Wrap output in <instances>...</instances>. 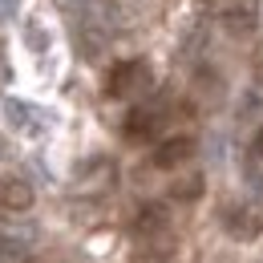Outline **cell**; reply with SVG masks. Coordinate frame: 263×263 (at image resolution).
Returning <instances> with one entry per match:
<instances>
[{
	"label": "cell",
	"mask_w": 263,
	"mask_h": 263,
	"mask_svg": "<svg viewBox=\"0 0 263 263\" xmlns=\"http://www.w3.org/2000/svg\"><path fill=\"white\" fill-rule=\"evenodd\" d=\"M36 239H41L36 223L21 219V211H8V206L0 211V263H25Z\"/></svg>",
	"instance_id": "obj_1"
},
{
	"label": "cell",
	"mask_w": 263,
	"mask_h": 263,
	"mask_svg": "<svg viewBox=\"0 0 263 263\" xmlns=\"http://www.w3.org/2000/svg\"><path fill=\"white\" fill-rule=\"evenodd\" d=\"M154 85V73L146 61H118L105 77V93L109 98H138Z\"/></svg>",
	"instance_id": "obj_2"
},
{
	"label": "cell",
	"mask_w": 263,
	"mask_h": 263,
	"mask_svg": "<svg viewBox=\"0 0 263 263\" xmlns=\"http://www.w3.org/2000/svg\"><path fill=\"white\" fill-rule=\"evenodd\" d=\"M114 182H118V166L109 158H89V162L77 166V174H73V195L101 198V195L114 191Z\"/></svg>",
	"instance_id": "obj_3"
},
{
	"label": "cell",
	"mask_w": 263,
	"mask_h": 263,
	"mask_svg": "<svg viewBox=\"0 0 263 263\" xmlns=\"http://www.w3.org/2000/svg\"><path fill=\"white\" fill-rule=\"evenodd\" d=\"M162 109H154V105H138L130 118H126V126H122V134L130 138V142H150L154 134L162 130Z\"/></svg>",
	"instance_id": "obj_4"
},
{
	"label": "cell",
	"mask_w": 263,
	"mask_h": 263,
	"mask_svg": "<svg viewBox=\"0 0 263 263\" xmlns=\"http://www.w3.org/2000/svg\"><path fill=\"white\" fill-rule=\"evenodd\" d=\"M195 154V138H186V134H178V138H166L162 146L150 154V162L158 166V170H174L178 162H186Z\"/></svg>",
	"instance_id": "obj_5"
},
{
	"label": "cell",
	"mask_w": 263,
	"mask_h": 263,
	"mask_svg": "<svg viewBox=\"0 0 263 263\" xmlns=\"http://www.w3.org/2000/svg\"><path fill=\"white\" fill-rule=\"evenodd\" d=\"M255 206H223V227L235 235V239H255L263 227V219H251Z\"/></svg>",
	"instance_id": "obj_6"
},
{
	"label": "cell",
	"mask_w": 263,
	"mask_h": 263,
	"mask_svg": "<svg viewBox=\"0 0 263 263\" xmlns=\"http://www.w3.org/2000/svg\"><path fill=\"white\" fill-rule=\"evenodd\" d=\"M109 36L105 29H98V25H77V53L85 57V61H98L101 53L109 49Z\"/></svg>",
	"instance_id": "obj_7"
},
{
	"label": "cell",
	"mask_w": 263,
	"mask_h": 263,
	"mask_svg": "<svg viewBox=\"0 0 263 263\" xmlns=\"http://www.w3.org/2000/svg\"><path fill=\"white\" fill-rule=\"evenodd\" d=\"M0 206L8 211H29L33 206V186L25 178H4L0 182Z\"/></svg>",
	"instance_id": "obj_8"
},
{
	"label": "cell",
	"mask_w": 263,
	"mask_h": 263,
	"mask_svg": "<svg viewBox=\"0 0 263 263\" xmlns=\"http://www.w3.org/2000/svg\"><path fill=\"white\" fill-rule=\"evenodd\" d=\"M4 114H8V122H12L16 130H25V134H41V122H33V118H36L33 105H25V101H4Z\"/></svg>",
	"instance_id": "obj_9"
},
{
	"label": "cell",
	"mask_w": 263,
	"mask_h": 263,
	"mask_svg": "<svg viewBox=\"0 0 263 263\" xmlns=\"http://www.w3.org/2000/svg\"><path fill=\"white\" fill-rule=\"evenodd\" d=\"M243 8H251V4H247V0H202V12H206L211 21H219V25L231 21L235 12H243Z\"/></svg>",
	"instance_id": "obj_10"
},
{
	"label": "cell",
	"mask_w": 263,
	"mask_h": 263,
	"mask_svg": "<svg viewBox=\"0 0 263 263\" xmlns=\"http://www.w3.org/2000/svg\"><path fill=\"white\" fill-rule=\"evenodd\" d=\"M223 29H227L231 36H247L251 29H255V8H243V12H235L231 21H223Z\"/></svg>",
	"instance_id": "obj_11"
},
{
	"label": "cell",
	"mask_w": 263,
	"mask_h": 263,
	"mask_svg": "<svg viewBox=\"0 0 263 263\" xmlns=\"http://www.w3.org/2000/svg\"><path fill=\"white\" fill-rule=\"evenodd\" d=\"M198 191H202V178H186V182L174 186V195H178V198H195Z\"/></svg>",
	"instance_id": "obj_12"
},
{
	"label": "cell",
	"mask_w": 263,
	"mask_h": 263,
	"mask_svg": "<svg viewBox=\"0 0 263 263\" xmlns=\"http://www.w3.org/2000/svg\"><path fill=\"white\" fill-rule=\"evenodd\" d=\"M57 8H65L69 16H77V12L85 8V0H57Z\"/></svg>",
	"instance_id": "obj_13"
},
{
	"label": "cell",
	"mask_w": 263,
	"mask_h": 263,
	"mask_svg": "<svg viewBox=\"0 0 263 263\" xmlns=\"http://www.w3.org/2000/svg\"><path fill=\"white\" fill-rule=\"evenodd\" d=\"M29 45H33V49H41V45H49V36H41V29H36V25H29Z\"/></svg>",
	"instance_id": "obj_14"
},
{
	"label": "cell",
	"mask_w": 263,
	"mask_h": 263,
	"mask_svg": "<svg viewBox=\"0 0 263 263\" xmlns=\"http://www.w3.org/2000/svg\"><path fill=\"white\" fill-rule=\"evenodd\" d=\"M16 12V0H0V21H8Z\"/></svg>",
	"instance_id": "obj_15"
},
{
	"label": "cell",
	"mask_w": 263,
	"mask_h": 263,
	"mask_svg": "<svg viewBox=\"0 0 263 263\" xmlns=\"http://www.w3.org/2000/svg\"><path fill=\"white\" fill-rule=\"evenodd\" d=\"M255 154H259V162H263V126H259V134H255V146H251Z\"/></svg>",
	"instance_id": "obj_16"
},
{
	"label": "cell",
	"mask_w": 263,
	"mask_h": 263,
	"mask_svg": "<svg viewBox=\"0 0 263 263\" xmlns=\"http://www.w3.org/2000/svg\"><path fill=\"white\" fill-rule=\"evenodd\" d=\"M259 77H263V53H259Z\"/></svg>",
	"instance_id": "obj_17"
}]
</instances>
